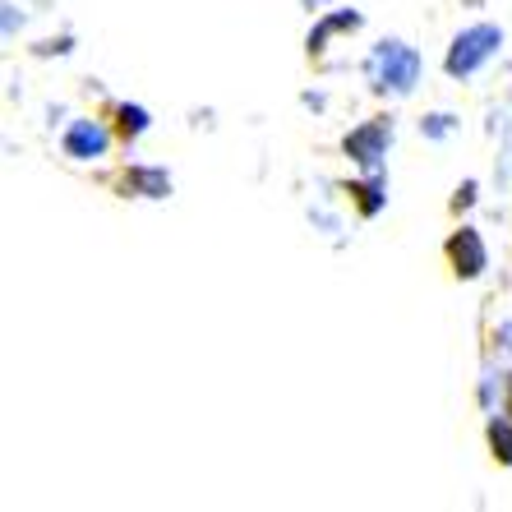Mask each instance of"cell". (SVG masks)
Segmentation results:
<instances>
[{
  "mask_svg": "<svg viewBox=\"0 0 512 512\" xmlns=\"http://www.w3.org/2000/svg\"><path fill=\"white\" fill-rule=\"evenodd\" d=\"M420 70H425V60L402 37H383L365 56V74H370V88L379 97H411L420 84Z\"/></svg>",
  "mask_w": 512,
  "mask_h": 512,
  "instance_id": "obj_1",
  "label": "cell"
},
{
  "mask_svg": "<svg viewBox=\"0 0 512 512\" xmlns=\"http://www.w3.org/2000/svg\"><path fill=\"white\" fill-rule=\"evenodd\" d=\"M499 47H503L499 24H471L453 37V47L443 56V70H448V79H471L489 56H499Z\"/></svg>",
  "mask_w": 512,
  "mask_h": 512,
  "instance_id": "obj_2",
  "label": "cell"
},
{
  "mask_svg": "<svg viewBox=\"0 0 512 512\" xmlns=\"http://www.w3.org/2000/svg\"><path fill=\"white\" fill-rule=\"evenodd\" d=\"M388 143H393V120H365V125H356V130L342 139L346 157L356 162V167L365 171H379L383 157H388Z\"/></svg>",
  "mask_w": 512,
  "mask_h": 512,
  "instance_id": "obj_3",
  "label": "cell"
},
{
  "mask_svg": "<svg viewBox=\"0 0 512 512\" xmlns=\"http://www.w3.org/2000/svg\"><path fill=\"white\" fill-rule=\"evenodd\" d=\"M448 263H453V273L466 277V282L489 268V250H485V240H480L476 227H462L448 236Z\"/></svg>",
  "mask_w": 512,
  "mask_h": 512,
  "instance_id": "obj_4",
  "label": "cell"
},
{
  "mask_svg": "<svg viewBox=\"0 0 512 512\" xmlns=\"http://www.w3.org/2000/svg\"><path fill=\"white\" fill-rule=\"evenodd\" d=\"M111 148V134L97 125V120H74L70 130H65V153L88 162V157H102Z\"/></svg>",
  "mask_w": 512,
  "mask_h": 512,
  "instance_id": "obj_5",
  "label": "cell"
},
{
  "mask_svg": "<svg viewBox=\"0 0 512 512\" xmlns=\"http://www.w3.org/2000/svg\"><path fill=\"white\" fill-rule=\"evenodd\" d=\"M125 190L143 194V199H167V194H171V176L162 167H130V171H125Z\"/></svg>",
  "mask_w": 512,
  "mask_h": 512,
  "instance_id": "obj_6",
  "label": "cell"
},
{
  "mask_svg": "<svg viewBox=\"0 0 512 512\" xmlns=\"http://www.w3.org/2000/svg\"><path fill=\"white\" fill-rule=\"evenodd\" d=\"M346 28H360V14L356 10H337V14H328V19H319V28L310 33V56H319L323 42H328L333 33H346Z\"/></svg>",
  "mask_w": 512,
  "mask_h": 512,
  "instance_id": "obj_7",
  "label": "cell"
},
{
  "mask_svg": "<svg viewBox=\"0 0 512 512\" xmlns=\"http://www.w3.org/2000/svg\"><path fill=\"white\" fill-rule=\"evenodd\" d=\"M351 194L360 199V213H365V217H379V213H383V203H388L379 171H370V180H360V185H351Z\"/></svg>",
  "mask_w": 512,
  "mask_h": 512,
  "instance_id": "obj_8",
  "label": "cell"
},
{
  "mask_svg": "<svg viewBox=\"0 0 512 512\" xmlns=\"http://www.w3.org/2000/svg\"><path fill=\"white\" fill-rule=\"evenodd\" d=\"M116 120H120L116 130L125 134V139H139V134L148 130V111H143V107H130V102H120V107H116Z\"/></svg>",
  "mask_w": 512,
  "mask_h": 512,
  "instance_id": "obj_9",
  "label": "cell"
},
{
  "mask_svg": "<svg viewBox=\"0 0 512 512\" xmlns=\"http://www.w3.org/2000/svg\"><path fill=\"white\" fill-rule=\"evenodd\" d=\"M489 448H494L499 462L512 466V425L508 420H489Z\"/></svg>",
  "mask_w": 512,
  "mask_h": 512,
  "instance_id": "obj_10",
  "label": "cell"
},
{
  "mask_svg": "<svg viewBox=\"0 0 512 512\" xmlns=\"http://www.w3.org/2000/svg\"><path fill=\"white\" fill-rule=\"evenodd\" d=\"M453 125H457V120L448 116V111H434V116L420 120V134H425V139H448V134H453Z\"/></svg>",
  "mask_w": 512,
  "mask_h": 512,
  "instance_id": "obj_11",
  "label": "cell"
},
{
  "mask_svg": "<svg viewBox=\"0 0 512 512\" xmlns=\"http://www.w3.org/2000/svg\"><path fill=\"white\" fill-rule=\"evenodd\" d=\"M471 203H476V180H466L462 190H457V199H453V208H457V213H462V208H471Z\"/></svg>",
  "mask_w": 512,
  "mask_h": 512,
  "instance_id": "obj_12",
  "label": "cell"
},
{
  "mask_svg": "<svg viewBox=\"0 0 512 512\" xmlns=\"http://www.w3.org/2000/svg\"><path fill=\"white\" fill-rule=\"evenodd\" d=\"M19 24H24V14H19V5H10V0H5V33H14Z\"/></svg>",
  "mask_w": 512,
  "mask_h": 512,
  "instance_id": "obj_13",
  "label": "cell"
},
{
  "mask_svg": "<svg viewBox=\"0 0 512 512\" xmlns=\"http://www.w3.org/2000/svg\"><path fill=\"white\" fill-rule=\"evenodd\" d=\"M494 337H499L503 351H512V319H508V323H499V333H494Z\"/></svg>",
  "mask_w": 512,
  "mask_h": 512,
  "instance_id": "obj_14",
  "label": "cell"
},
{
  "mask_svg": "<svg viewBox=\"0 0 512 512\" xmlns=\"http://www.w3.org/2000/svg\"><path fill=\"white\" fill-rule=\"evenodd\" d=\"M508 416H512V379H508Z\"/></svg>",
  "mask_w": 512,
  "mask_h": 512,
  "instance_id": "obj_15",
  "label": "cell"
}]
</instances>
